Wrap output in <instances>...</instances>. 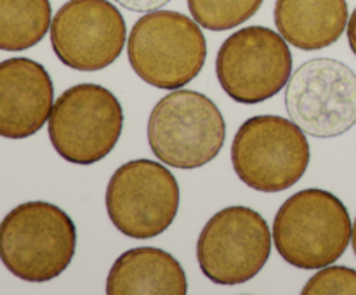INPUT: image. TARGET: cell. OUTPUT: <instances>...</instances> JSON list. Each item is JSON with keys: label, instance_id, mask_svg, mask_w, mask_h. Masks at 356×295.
Masks as SVG:
<instances>
[{"label": "cell", "instance_id": "cell-1", "mask_svg": "<svg viewBox=\"0 0 356 295\" xmlns=\"http://www.w3.org/2000/svg\"><path fill=\"white\" fill-rule=\"evenodd\" d=\"M75 250V222L49 201L19 203L0 222V260L19 280H54L68 269Z\"/></svg>", "mask_w": 356, "mask_h": 295}, {"label": "cell", "instance_id": "cell-2", "mask_svg": "<svg viewBox=\"0 0 356 295\" xmlns=\"http://www.w3.org/2000/svg\"><path fill=\"white\" fill-rule=\"evenodd\" d=\"M350 212L330 191L308 187L282 203L273 221V242L282 259L299 269L330 266L351 242Z\"/></svg>", "mask_w": 356, "mask_h": 295}, {"label": "cell", "instance_id": "cell-3", "mask_svg": "<svg viewBox=\"0 0 356 295\" xmlns=\"http://www.w3.org/2000/svg\"><path fill=\"white\" fill-rule=\"evenodd\" d=\"M131 68L143 82L176 90L197 78L207 59L200 24L176 10H152L136 21L127 38Z\"/></svg>", "mask_w": 356, "mask_h": 295}, {"label": "cell", "instance_id": "cell-4", "mask_svg": "<svg viewBox=\"0 0 356 295\" xmlns=\"http://www.w3.org/2000/svg\"><path fill=\"white\" fill-rule=\"evenodd\" d=\"M225 141L226 121L221 110L197 90H172L149 113V148L160 162L174 169L207 165L221 153Z\"/></svg>", "mask_w": 356, "mask_h": 295}, {"label": "cell", "instance_id": "cell-5", "mask_svg": "<svg viewBox=\"0 0 356 295\" xmlns=\"http://www.w3.org/2000/svg\"><path fill=\"white\" fill-rule=\"evenodd\" d=\"M309 158L306 132L277 115L245 120L232 142L233 170L243 184L261 193H280L298 184Z\"/></svg>", "mask_w": 356, "mask_h": 295}, {"label": "cell", "instance_id": "cell-6", "mask_svg": "<svg viewBox=\"0 0 356 295\" xmlns=\"http://www.w3.org/2000/svg\"><path fill=\"white\" fill-rule=\"evenodd\" d=\"M47 130L63 160L94 165L117 146L124 130V108L106 87L76 83L56 99Z\"/></svg>", "mask_w": 356, "mask_h": 295}, {"label": "cell", "instance_id": "cell-7", "mask_svg": "<svg viewBox=\"0 0 356 295\" xmlns=\"http://www.w3.org/2000/svg\"><path fill=\"white\" fill-rule=\"evenodd\" d=\"M104 201L111 224L122 235L149 239L170 228L179 212L181 189L162 163L131 160L110 177Z\"/></svg>", "mask_w": 356, "mask_h": 295}, {"label": "cell", "instance_id": "cell-8", "mask_svg": "<svg viewBox=\"0 0 356 295\" xmlns=\"http://www.w3.org/2000/svg\"><path fill=\"white\" fill-rule=\"evenodd\" d=\"M285 108L306 135L339 137L356 125V73L337 59H309L289 78Z\"/></svg>", "mask_w": 356, "mask_h": 295}, {"label": "cell", "instance_id": "cell-9", "mask_svg": "<svg viewBox=\"0 0 356 295\" xmlns=\"http://www.w3.org/2000/svg\"><path fill=\"white\" fill-rule=\"evenodd\" d=\"M271 253V231L254 208L233 205L216 212L197 242V260L212 283L235 287L263 271Z\"/></svg>", "mask_w": 356, "mask_h": 295}, {"label": "cell", "instance_id": "cell-10", "mask_svg": "<svg viewBox=\"0 0 356 295\" xmlns=\"http://www.w3.org/2000/svg\"><path fill=\"white\" fill-rule=\"evenodd\" d=\"M292 73L289 42L266 26H247L229 35L216 56L222 90L240 104H259L277 96Z\"/></svg>", "mask_w": 356, "mask_h": 295}, {"label": "cell", "instance_id": "cell-11", "mask_svg": "<svg viewBox=\"0 0 356 295\" xmlns=\"http://www.w3.org/2000/svg\"><path fill=\"white\" fill-rule=\"evenodd\" d=\"M127 26L110 0H68L51 23V45L65 66L99 71L120 58Z\"/></svg>", "mask_w": 356, "mask_h": 295}, {"label": "cell", "instance_id": "cell-12", "mask_svg": "<svg viewBox=\"0 0 356 295\" xmlns=\"http://www.w3.org/2000/svg\"><path fill=\"white\" fill-rule=\"evenodd\" d=\"M54 83L40 62L28 58L0 61V137L26 139L51 117Z\"/></svg>", "mask_w": 356, "mask_h": 295}, {"label": "cell", "instance_id": "cell-13", "mask_svg": "<svg viewBox=\"0 0 356 295\" xmlns=\"http://www.w3.org/2000/svg\"><path fill=\"white\" fill-rule=\"evenodd\" d=\"M188 280L179 260L156 246L122 253L106 278L108 295H184Z\"/></svg>", "mask_w": 356, "mask_h": 295}, {"label": "cell", "instance_id": "cell-14", "mask_svg": "<svg viewBox=\"0 0 356 295\" xmlns=\"http://www.w3.org/2000/svg\"><path fill=\"white\" fill-rule=\"evenodd\" d=\"M350 21L346 0H277L275 24L292 47L320 51L343 37Z\"/></svg>", "mask_w": 356, "mask_h": 295}, {"label": "cell", "instance_id": "cell-15", "mask_svg": "<svg viewBox=\"0 0 356 295\" xmlns=\"http://www.w3.org/2000/svg\"><path fill=\"white\" fill-rule=\"evenodd\" d=\"M49 0H0V51L35 47L51 30Z\"/></svg>", "mask_w": 356, "mask_h": 295}, {"label": "cell", "instance_id": "cell-16", "mask_svg": "<svg viewBox=\"0 0 356 295\" xmlns=\"http://www.w3.org/2000/svg\"><path fill=\"white\" fill-rule=\"evenodd\" d=\"M264 0H188L193 19L211 31H226L249 21Z\"/></svg>", "mask_w": 356, "mask_h": 295}, {"label": "cell", "instance_id": "cell-17", "mask_svg": "<svg viewBox=\"0 0 356 295\" xmlns=\"http://www.w3.org/2000/svg\"><path fill=\"white\" fill-rule=\"evenodd\" d=\"M302 295H356V271L346 266H325L313 274Z\"/></svg>", "mask_w": 356, "mask_h": 295}, {"label": "cell", "instance_id": "cell-18", "mask_svg": "<svg viewBox=\"0 0 356 295\" xmlns=\"http://www.w3.org/2000/svg\"><path fill=\"white\" fill-rule=\"evenodd\" d=\"M115 2L132 12H152L165 7L170 0H115Z\"/></svg>", "mask_w": 356, "mask_h": 295}, {"label": "cell", "instance_id": "cell-19", "mask_svg": "<svg viewBox=\"0 0 356 295\" xmlns=\"http://www.w3.org/2000/svg\"><path fill=\"white\" fill-rule=\"evenodd\" d=\"M348 42H350V47L356 56V9L351 14L350 21H348Z\"/></svg>", "mask_w": 356, "mask_h": 295}, {"label": "cell", "instance_id": "cell-20", "mask_svg": "<svg viewBox=\"0 0 356 295\" xmlns=\"http://www.w3.org/2000/svg\"><path fill=\"white\" fill-rule=\"evenodd\" d=\"M351 245H353V252L356 255V219H355V224H353V231H351Z\"/></svg>", "mask_w": 356, "mask_h": 295}]
</instances>
